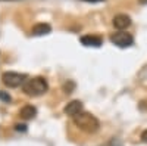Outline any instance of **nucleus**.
<instances>
[{
    "label": "nucleus",
    "mask_w": 147,
    "mask_h": 146,
    "mask_svg": "<svg viewBox=\"0 0 147 146\" xmlns=\"http://www.w3.org/2000/svg\"><path fill=\"white\" fill-rule=\"evenodd\" d=\"M2 81H3V84L6 87L16 89L19 86H24V83L27 81V75L19 74V72H13V71H7L2 75Z\"/></svg>",
    "instance_id": "3"
},
{
    "label": "nucleus",
    "mask_w": 147,
    "mask_h": 146,
    "mask_svg": "<svg viewBox=\"0 0 147 146\" xmlns=\"http://www.w3.org/2000/svg\"><path fill=\"white\" fill-rule=\"evenodd\" d=\"M52 31V27L49 25V24H46V22H41V24H37V25H34L32 27V34L34 35H44V34H49Z\"/></svg>",
    "instance_id": "9"
},
{
    "label": "nucleus",
    "mask_w": 147,
    "mask_h": 146,
    "mask_svg": "<svg viewBox=\"0 0 147 146\" xmlns=\"http://www.w3.org/2000/svg\"><path fill=\"white\" fill-rule=\"evenodd\" d=\"M138 2H140L141 5H146V3H147V0H138Z\"/></svg>",
    "instance_id": "15"
},
{
    "label": "nucleus",
    "mask_w": 147,
    "mask_h": 146,
    "mask_svg": "<svg viewBox=\"0 0 147 146\" xmlns=\"http://www.w3.org/2000/svg\"><path fill=\"white\" fill-rule=\"evenodd\" d=\"M72 120H74V124H75L80 130H82L85 133H90V134H93V133H96L100 128V121L90 112L82 111L81 114L74 117Z\"/></svg>",
    "instance_id": "1"
},
{
    "label": "nucleus",
    "mask_w": 147,
    "mask_h": 146,
    "mask_svg": "<svg viewBox=\"0 0 147 146\" xmlns=\"http://www.w3.org/2000/svg\"><path fill=\"white\" fill-rule=\"evenodd\" d=\"M74 87H75V83H72V81H68V83L63 84V90H65V93H71Z\"/></svg>",
    "instance_id": "11"
},
{
    "label": "nucleus",
    "mask_w": 147,
    "mask_h": 146,
    "mask_svg": "<svg viewBox=\"0 0 147 146\" xmlns=\"http://www.w3.org/2000/svg\"><path fill=\"white\" fill-rule=\"evenodd\" d=\"M25 127H27V126H24V124H16V126H15V128H16L18 131H19V130H22V131H25V130H27Z\"/></svg>",
    "instance_id": "12"
},
{
    "label": "nucleus",
    "mask_w": 147,
    "mask_h": 146,
    "mask_svg": "<svg viewBox=\"0 0 147 146\" xmlns=\"http://www.w3.org/2000/svg\"><path fill=\"white\" fill-rule=\"evenodd\" d=\"M81 43L88 47H100L103 40H102V37H97V35H82Z\"/></svg>",
    "instance_id": "8"
},
{
    "label": "nucleus",
    "mask_w": 147,
    "mask_h": 146,
    "mask_svg": "<svg viewBox=\"0 0 147 146\" xmlns=\"http://www.w3.org/2000/svg\"><path fill=\"white\" fill-rule=\"evenodd\" d=\"M22 90L25 94L35 97V96L44 94L49 90V84H47L46 78H43V77H34V78H30L24 83Z\"/></svg>",
    "instance_id": "2"
},
{
    "label": "nucleus",
    "mask_w": 147,
    "mask_h": 146,
    "mask_svg": "<svg viewBox=\"0 0 147 146\" xmlns=\"http://www.w3.org/2000/svg\"><path fill=\"white\" fill-rule=\"evenodd\" d=\"M112 24H113V27H115L116 30L124 31V30H127V28L131 25V18H129L127 14H118V15H115Z\"/></svg>",
    "instance_id": "5"
},
{
    "label": "nucleus",
    "mask_w": 147,
    "mask_h": 146,
    "mask_svg": "<svg viewBox=\"0 0 147 146\" xmlns=\"http://www.w3.org/2000/svg\"><path fill=\"white\" fill-rule=\"evenodd\" d=\"M63 112H65L66 115L72 117V118L77 117L78 114L82 112V102H81V101H71V102L65 106Z\"/></svg>",
    "instance_id": "6"
},
{
    "label": "nucleus",
    "mask_w": 147,
    "mask_h": 146,
    "mask_svg": "<svg viewBox=\"0 0 147 146\" xmlns=\"http://www.w3.org/2000/svg\"><path fill=\"white\" fill-rule=\"evenodd\" d=\"M10 101H12L10 94L7 92H5V90H0V102L2 103H9Z\"/></svg>",
    "instance_id": "10"
},
{
    "label": "nucleus",
    "mask_w": 147,
    "mask_h": 146,
    "mask_svg": "<svg viewBox=\"0 0 147 146\" xmlns=\"http://www.w3.org/2000/svg\"><path fill=\"white\" fill-rule=\"evenodd\" d=\"M85 2H105V0H85Z\"/></svg>",
    "instance_id": "14"
},
{
    "label": "nucleus",
    "mask_w": 147,
    "mask_h": 146,
    "mask_svg": "<svg viewBox=\"0 0 147 146\" xmlns=\"http://www.w3.org/2000/svg\"><path fill=\"white\" fill-rule=\"evenodd\" d=\"M110 41L118 47H129L134 43V37L127 31H118L110 35Z\"/></svg>",
    "instance_id": "4"
},
{
    "label": "nucleus",
    "mask_w": 147,
    "mask_h": 146,
    "mask_svg": "<svg viewBox=\"0 0 147 146\" xmlns=\"http://www.w3.org/2000/svg\"><path fill=\"white\" fill-rule=\"evenodd\" d=\"M35 115H37V108L34 105H25V106H22L21 111H19V117L25 121L35 118Z\"/></svg>",
    "instance_id": "7"
},
{
    "label": "nucleus",
    "mask_w": 147,
    "mask_h": 146,
    "mask_svg": "<svg viewBox=\"0 0 147 146\" xmlns=\"http://www.w3.org/2000/svg\"><path fill=\"white\" fill-rule=\"evenodd\" d=\"M141 140H143L144 143H147V130H144V131L141 133Z\"/></svg>",
    "instance_id": "13"
}]
</instances>
